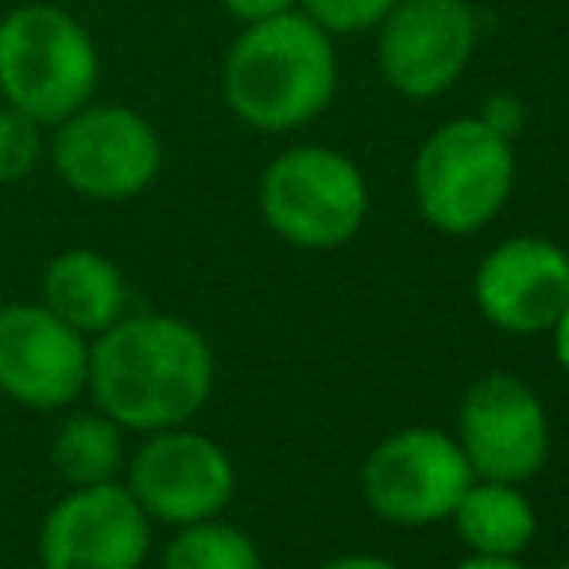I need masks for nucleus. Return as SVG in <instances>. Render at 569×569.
I'll return each mask as SVG.
<instances>
[{"mask_svg":"<svg viewBox=\"0 0 569 569\" xmlns=\"http://www.w3.org/2000/svg\"><path fill=\"white\" fill-rule=\"evenodd\" d=\"M101 54L78 16L59 4H20L0 20V98L54 128L90 106Z\"/></svg>","mask_w":569,"mask_h":569,"instance_id":"nucleus-3","label":"nucleus"},{"mask_svg":"<svg viewBox=\"0 0 569 569\" xmlns=\"http://www.w3.org/2000/svg\"><path fill=\"white\" fill-rule=\"evenodd\" d=\"M43 307L54 310L62 322L74 326L86 338H98L124 318V276L109 256L93 252V248H70L47 263Z\"/></svg>","mask_w":569,"mask_h":569,"instance_id":"nucleus-14","label":"nucleus"},{"mask_svg":"<svg viewBox=\"0 0 569 569\" xmlns=\"http://www.w3.org/2000/svg\"><path fill=\"white\" fill-rule=\"evenodd\" d=\"M43 156V124L12 106H0V187L20 182L36 171Z\"/></svg>","mask_w":569,"mask_h":569,"instance_id":"nucleus-18","label":"nucleus"},{"mask_svg":"<svg viewBox=\"0 0 569 569\" xmlns=\"http://www.w3.org/2000/svg\"><path fill=\"white\" fill-rule=\"evenodd\" d=\"M480 120H485L492 132H500V136H519V128H523V106H519L516 98H492L485 106V113H480Z\"/></svg>","mask_w":569,"mask_h":569,"instance_id":"nucleus-20","label":"nucleus"},{"mask_svg":"<svg viewBox=\"0 0 569 569\" xmlns=\"http://www.w3.org/2000/svg\"><path fill=\"white\" fill-rule=\"evenodd\" d=\"M86 388L120 430L182 427L213 391V349L182 318L124 315L90 345Z\"/></svg>","mask_w":569,"mask_h":569,"instance_id":"nucleus-1","label":"nucleus"},{"mask_svg":"<svg viewBox=\"0 0 569 569\" xmlns=\"http://www.w3.org/2000/svg\"><path fill=\"white\" fill-rule=\"evenodd\" d=\"M477 43V16L465 0H396L380 20V70L411 101L438 98L461 78Z\"/></svg>","mask_w":569,"mask_h":569,"instance_id":"nucleus-10","label":"nucleus"},{"mask_svg":"<svg viewBox=\"0 0 569 569\" xmlns=\"http://www.w3.org/2000/svg\"><path fill=\"white\" fill-rule=\"evenodd\" d=\"M338 90V54L330 31L299 8L244 23L221 67V98L256 132H291L310 124Z\"/></svg>","mask_w":569,"mask_h":569,"instance_id":"nucleus-2","label":"nucleus"},{"mask_svg":"<svg viewBox=\"0 0 569 569\" xmlns=\"http://www.w3.org/2000/svg\"><path fill=\"white\" fill-rule=\"evenodd\" d=\"M260 210L287 244L330 252L349 244L365 226V174L341 151L302 143L268 163L260 179Z\"/></svg>","mask_w":569,"mask_h":569,"instance_id":"nucleus-5","label":"nucleus"},{"mask_svg":"<svg viewBox=\"0 0 569 569\" xmlns=\"http://www.w3.org/2000/svg\"><path fill=\"white\" fill-rule=\"evenodd\" d=\"M299 8L330 36H352V31L380 28L396 0H299Z\"/></svg>","mask_w":569,"mask_h":569,"instance_id":"nucleus-19","label":"nucleus"},{"mask_svg":"<svg viewBox=\"0 0 569 569\" xmlns=\"http://www.w3.org/2000/svg\"><path fill=\"white\" fill-rule=\"evenodd\" d=\"M480 315L508 333L555 330L569 302V256L542 237H516L485 256L472 279Z\"/></svg>","mask_w":569,"mask_h":569,"instance_id":"nucleus-13","label":"nucleus"},{"mask_svg":"<svg viewBox=\"0 0 569 569\" xmlns=\"http://www.w3.org/2000/svg\"><path fill=\"white\" fill-rule=\"evenodd\" d=\"M461 450L472 472L500 485L531 480L547 465L550 430L539 396L516 376H485L461 403Z\"/></svg>","mask_w":569,"mask_h":569,"instance_id":"nucleus-12","label":"nucleus"},{"mask_svg":"<svg viewBox=\"0 0 569 569\" xmlns=\"http://www.w3.org/2000/svg\"><path fill=\"white\" fill-rule=\"evenodd\" d=\"M477 480L461 442L430 427L399 430L365 461V496L388 523L422 527L450 519Z\"/></svg>","mask_w":569,"mask_h":569,"instance_id":"nucleus-7","label":"nucleus"},{"mask_svg":"<svg viewBox=\"0 0 569 569\" xmlns=\"http://www.w3.org/2000/svg\"><path fill=\"white\" fill-rule=\"evenodd\" d=\"M457 569H527V566H519L516 558H488V555H472V558H465Z\"/></svg>","mask_w":569,"mask_h":569,"instance_id":"nucleus-24","label":"nucleus"},{"mask_svg":"<svg viewBox=\"0 0 569 569\" xmlns=\"http://www.w3.org/2000/svg\"><path fill=\"white\" fill-rule=\"evenodd\" d=\"M163 569H260V550L240 527L202 519L187 523L171 539L163 555Z\"/></svg>","mask_w":569,"mask_h":569,"instance_id":"nucleus-17","label":"nucleus"},{"mask_svg":"<svg viewBox=\"0 0 569 569\" xmlns=\"http://www.w3.org/2000/svg\"><path fill=\"white\" fill-rule=\"evenodd\" d=\"M237 472L213 438L194 430H156L128 465V492L148 519L171 527L202 523L229 508Z\"/></svg>","mask_w":569,"mask_h":569,"instance_id":"nucleus-8","label":"nucleus"},{"mask_svg":"<svg viewBox=\"0 0 569 569\" xmlns=\"http://www.w3.org/2000/svg\"><path fill=\"white\" fill-rule=\"evenodd\" d=\"M555 349H558V360H562V368L569 376V302H566L562 318L555 322Z\"/></svg>","mask_w":569,"mask_h":569,"instance_id":"nucleus-23","label":"nucleus"},{"mask_svg":"<svg viewBox=\"0 0 569 569\" xmlns=\"http://www.w3.org/2000/svg\"><path fill=\"white\" fill-rule=\"evenodd\" d=\"M229 16H237L240 23H260V20H271V16H283V12H295L299 0H221Z\"/></svg>","mask_w":569,"mask_h":569,"instance_id":"nucleus-21","label":"nucleus"},{"mask_svg":"<svg viewBox=\"0 0 569 569\" xmlns=\"http://www.w3.org/2000/svg\"><path fill=\"white\" fill-rule=\"evenodd\" d=\"M558 569H569V562H562V566H558Z\"/></svg>","mask_w":569,"mask_h":569,"instance_id":"nucleus-25","label":"nucleus"},{"mask_svg":"<svg viewBox=\"0 0 569 569\" xmlns=\"http://www.w3.org/2000/svg\"><path fill=\"white\" fill-rule=\"evenodd\" d=\"M90 380V341L43 302L0 307V391L31 411L74 403Z\"/></svg>","mask_w":569,"mask_h":569,"instance_id":"nucleus-11","label":"nucleus"},{"mask_svg":"<svg viewBox=\"0 0 569 569\" xmlns=\"http://www.w3.org/2000/svg\"><path fill=\"white\" fill-rule=\"evenodd\" d=\"M322 569H399V566H396V562H388V558L349 555V558H333V562H326Z\"/></svg>","mask_w":569,"mask_h":569,"instance_id":"nucleus-22","label":"nucleus"},{"mask_svg":"<svg viewBox=\"0 0 569 569\" xmlns=\"http://www.w3.org/2000/svg\"><path fill=\"white\" fill-rule=\"evenodd\" d=\"M51 465L67 485H106L124 465V438L120 427L101 411L70 415L51 438Z\"/></svg>","mask_w":569,"mask_h":569,"instance_id":"nucleus-16","label":"nucleus"},{"mask_svg":"<svg viewBox=\"0 0 569 569\" xmlns=\"http://www.w3.org/2000/svg\"><path fill=\"white\" fill-rule=\"evenodd\" d=\"M453 523L465 547L488 558H516L539 531L531 500L516 485H500V480H485V485L472 480L453 508Z\"/></svg>","mask_w":569,"mask_h":569,"instance_id":"nucleus-15","label":"nucleus"},{"mask_svg":"<svg viewBox=\"0 0 569 569\" xmlns=\"http://www.w3.org/2000/svg\"><path fill=\"white\" fill-rule=\"evenodd\" d=\"M51 167L74 194L93 202H128L159 179L163 140L136 109L90 101L54 124Z\"/></svg>","mask_w":569,"mask_h":569,"instance_id":"nucleus-6","label":"nucleus"},{"mask_svg":"<svg viewBox=\"0 0 569 569\" xmlns=\"http://www.w3.org/2000/svg\"><path fill=\"white\" fill-rule=\"evenodd\" d=\"M151 519L117 480L70 488L39 527L43 569H140Z\"/></svg>","mask_w":569,"mask_h":569,"instance_id":"nucleus-9","label":"nucleus"},{"mask_svg":"<svg viewBox=\"0 0 569 569\" xmlns=\"http://www.w3.org/2000/svg\"><path fill=\"white\" fill-rule=\"evenodd\" d=\"M516 187L511 140L480 117L442 124L415 159V198L422 218L450 237L485 229Z\"/></svg>","mask_w":569,"mask_h":569,"instance_id":"nucleus-4","label":"nucleus"}]
</instances>
